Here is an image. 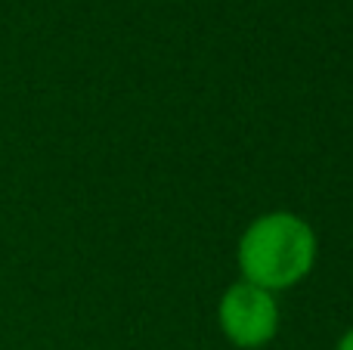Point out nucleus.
Returning a JSON list of instances; mask_svg holds the SVG:
<instances>
[{"label":"nucleus","instance_id":"1","mask_svg":"<svg viewBox=\"0 0 353 350\" xmlns=\"http://www.w3.org/2000/svg\"><path fill=\"white\" fill-rule=\"evenodd\" d=\"M316 260V236L294 214H267L245 229L239 242V267L245 282L257 289H288L310 273Z\"/></svg>","mask_w":353,"mask_h":350},{"label":"nucleus","instance_id":"2","mask_svg":"<svg viewBox=\"0 0 353 350\" xmlns=\"http://www.w3.org/2000/svg\"><path fill=\"white\" fill-rule=\"evenodd\" d=\"M220 326L236 347H263L279 329V307L267 289L239 282L220 301Z\"/></svg>","mask_w":353,"mask_h":350},{"label":"nucleus","instance_id":"3","mask_svg":"<svg viewBox=\"0 0 353 350\" xmlns=\"http://www.w3.org/2000/svg\"><path fill=\"white\" fill-rule=\"evenodd\" d=\"M338 350H353V329H350V332L341 338V344H338Z\"/></svg>","mask_w":353,"mask_h":350}]
</instances>
